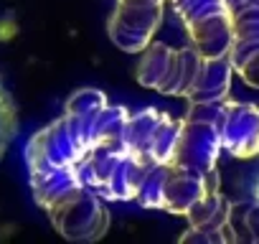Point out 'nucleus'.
I'll return each mask as SVG.
<instances>
[{
    "label": "nucleus",
    "instance_id": "1",
    "mask_svg": "<svg viewBox=\"0 0 259 244\" xmlns=\"http://www.w3.org/2000/svg\"><path fill=\"white\" fill-rule=\"evenodd\" d=\"M165 0H117V8L109 18V38L117 49L127 54L145 51L163 21Z\"/></svg>",
    "mask_w": 259,
    "mask_h": 244
},
{
    "label": "nucleus",
    "instance_id": "2",
    "mask_svg": "<svg viewBox=\"0 0 259 244\" xmlns=\"http://www.w3.org/2000/svg\"><path fill=\"white\" fill-rule=\"evenodd\" d=\"M54 226L74 241H97L109 226V211L99 193L92 188H79L66 204L49 211Z\"/></svg>",
    "mask_w": 259,
    "mask_h": 244
},
{
    "label": "nucleus",
    "instance_id": "3",
    "mask_svg": "<svg viewBox=\"0 0 259 244\" xmlns=\"http://www.w3.org/2000/svg\"><path fill=\"white\" fill-rule=\"evenodd\" d=\"M216 130L221 138V148L229 150L234 158L246 160L259 155V107L226 99L216 119Z\"/></svg>",
    "mask_w": 259,
    "mask_h": 244
},
{
    "label": "nucleus",
    "instance_id": "4",
    "mask_svg": "<svg viewBox=\"0 0 259 244\" xmlns=\"http://www.w3.org/2000/svg\"><path fill=\"white\" fill-rule=\"evenodd\" d=\"M221 138L213 122H193L183 119L181 138L173 153V166L191 171V173H208L216 168L219 155H221Z\"/></svg>",
    "mask_w": 259,
    "mask_h": 244
},
{
    "label": "nucleus",
    "instance_id": "5",
    "mask_svg": "<svg viewBox=\"0 0 259 244\" xmlns=\"http://www.w3.org/2000/svg\"><path fill=\"white\" fill-rule=\"evenodd\" d=\"M188 31L191 44L198 49L201 56L213 59V56H226L234 44V23H231V11H219L196 21L183 23Z\"/></svg>",
    "mask_w": 259,
    "mask_h": 244
},
{
    "label": "nucleus",
    "instance_id": "6",
    "mask_svg": "<svg viewBox=\"0 0 259 244\" xmlns=\"http://www.w3.org/2000/svg\"><path fill=\"white\" fill-rule=\"evenodd\" d=\"M41 148H44V155L49 160V166L54 168H66V166H74L84 153H89L79 140L76 135L71 133V125L66 114L59 117L56 122H51L49 128H44L41 133H36Z\"/></svg>",
    "mask_w": 259,
    "mask_h": 244
},
{
    "label": "nucleus",
    "instance_id": "7",
    "mask_svg": "<svg viewBox=\"0 0 259 244\" xmlns=\"http://www.w3.org/2000/svg\"><path fill=\"white\" fill-rule=\"evenodd\" d=\"M231 76H234V64H231L229 54L203 59V66H201L191 92L186 94V99L188 102H224V99H229Z\"/></svg>",
    "mask_w": 259,
    "mask_h": 244
},
{
    "label": "nucleus",
    "instance_id": "8",
    "mask_svg": "<svg viewBox=\"0 0 259 244\" xmlns=\"http://www.w3.org/2000/svg\"><path fill=\"white\" fill-rule=\"evenodd\" d=\"M211 193L206 183V173H191L170 163V173L165 181V193H163V209L170 214H186L201 196Z\"/></svg>",
    "mask_w": 259,
    "mask_h": 244
},
{
    "label": "nucleus",
    "instance_id": "9",
    "mask_svg": "<svg viewBox=\"0 0 259 244\" xmlns=\"http://www.w3.org/2000/svg\"><path fill=\"white\" fill-rule=\"evenodd\" d=\"M31 188L38 206H44L46 211H54L61 204H66L81 188V183L74 173V166H66V168H54L46 173H31Z\"/></svg>",
    "mask_w": 259,
    "mask_h": 244
},
{
    "label": "nucleus",
    "instance_id": "10",
    "mask_svg": "<svg viewBox=\"0 0 259 244\" xmlns=\"http://www.w3.org/2000/svg\"><path fill=\"white\" fill-rule=\"evenodd\" d=\"M150 166H155V163H145L138 155H133L130 150H124L117 158V163H114V168L109 173V181L104 186V198L135 201L138 191H140V186H143V181H145V176L150 171Z\"/></svg>",
    "mask_w": 259,
    "mask_h": 244
},
{
    "label": "nucleus",
    "instance_id": "11",
    "mask_svg": "<svg viewBox=\"0 0 259 244\" xmlns=\"http://www.w3.org/2000/svg\"><path fill=\"white\" fill-rule=\"evenodd\" d=\"M163 119V112L148 107V109H140L135 114H130L127 119V130H124V145L127 150L138 155L140 160L150 163L148 160V148H150V140L155 135V128H158V122Z\"/></svg>",
    "mask_w": 259,
    "mask_h": 244
},
{
    "label": "nucleus",
    "instance_id": "12",
    "mask_svg": "<svg viewBox=\"0 0 259 244\" xmlns=\"http://www.w3.org/2000/svg\"><path fill=\"white\" fill-rule=\"evenodd\" d=\"M173 51L168 44L163 41H153L145 51H143V59L138 64V82L148 89H158L165 79V71L170 66V59H173Z\"/></svg>",
    "mask_w": 259,
    "mask_h": 244
},
{
    "label": "nucleus",
    "instance_id": "13",
    "mask_svg": "<svg viewBox=\"0 0 259 244\" xmlns=\"http://www.w3.org/2000/svg\"><path fill=\"white\" fill-rule=\"evenodd\" d=\"M181 128H183V119H173V117L163 114V119L155 128V135L150 140V148H148L150 163H170L173 160V153H176V145L181 138Z\"/></svg>",
    "mask_w": 259,
    "mask_h": 244
},
{
    "label": "nucleus",
    "instance_id": "14",
    "mask_svg": "<svg viewBox=\"0 0 259 244\" xmlns=\"http://www.w3.org/2000/svg\"><path fill=\"white\" fill-rule=\"evenodd\" d=\"M127 119H130V112H127L124 107L107 104L104 109H99V114H97V143H94V145L107 143V145L127 148V145H124Z\"/></svg>",
    "mask_w": 259,
    "mask_h": 244
},
{
    "label": "nucleus",
    "instance_id": "15",
    "mask_svg": "<svg viewBox=\"0 0 259 244\" xmlns=\"http://www.w3.org/2000/svg\"><path fill=\"white\" fill-rule=\"evenodd\" d=\"M170 173V163H155L150 166L140 191H138V204L145 209H163V193H165V181Z\"/></svg>",
    "mask_w": 259,
    "mask_h": 244
},
{
    "label": "nucleus",
    "instance_id": "16",
    "mask_svg": "<svg viewBox=\"0 0 259 244\" xmlns=\"http://www.w3.org/2000/svg\"><path fill=\"white\" fill-rule=\"evenodd\" d=\"M231 23L236 46H259V6H249L231 13Z\"/></svg>",
    "mask_w": 259,
    "mask_h": 244
},
{
    "label": "nucleus",
    "instance_id": "17",
    "mask_svg": "<svg viewBox=\"0 0 259 244\" xmlns=\"http://www.w3.org/2000/svg\"><path fill=\"white\" fill-rule=\"evenodd\" d=\"M229 59L234 71L254 89H259V46H231Z\"/></svg>",
    "mask_w": 259,
    "mask_h": 244
},
{
    "label": "nucleus",
    "instance_id": "18",
    "mask_svg": "<svg viewBox=\"0 0 259 244\" xmlns=\"http://www.w3.org/2000/svg\"><path fill=\"white\" fill-rule=\"evenodd\" d=\"M107 104H109V102H107L104 92L87 87V89H79V92H74V94L69 97L66 112H69V114H87V112H99V109L107 107Z\"/></svg>",
    "mask_w": 259,
    "mask_h": 244
},
{
    "label": "nucleus",
    "instance_id": "19",
    "mask_svg": "<svg viewBox=\"0 0 259 244\" xmlns=\"http://www.w3.org/2000/svg\"><path fill=\"white\" fill-rule=\"evenodd\" d=\"M226 198L221 196V191H211V193H206V196H201L188 211H186V216H188V224L191 226H198V229H203L208 221H211V216L219 211V206L224 204Z\"/></svg>",
    "mask_w": 259,
    "mask_h": 244
},
{
    "label": "nucleus",
    "instance_id": "20",
    "mask_svg": "<svg viewBox=\"0 0 259 244\" xmlns=\"http://www.w3.org/2000/svg\"><path fill=\"white\" fill-rule=\"evenodd\" d=\"M244 239L259 241V201H246L244 209Z\"/></svg>",
    "mask_w": 259,
    "mask_h": 244
}]
</instances>
